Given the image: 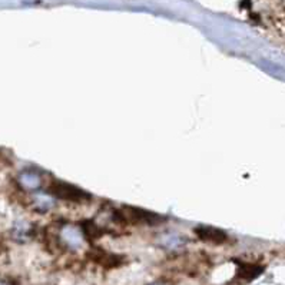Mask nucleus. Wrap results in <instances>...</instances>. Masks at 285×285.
Listing matches in <instances>:
<instances>
[{"instance_id":"f257e3e1","label":"nucleus","mask_w":285,"mask_h":285,"mask_svg":"<svg viewBox=\"0 0 285 285\" xmlns=\"http://www.w3.org/2000/svg\"><path fill=\"white\" fill-rule=\"evenodd\" d=\"M50 190L57 198L65 199V201H72V202H82L89 198V195L86 192H83L70 184H65V182H54L52 184Z\"/></svg>"},{"instance_id":"f03ea898","label":"nucleus","mask_w":285,"mask_h":285,"mask_svg":"<svg viewBox=\"0 0 285 285\" xmlns=\"http://www.w3.org/2000/svg\"><path fill=\"white\" fill-rule=\"evenodd\" d=\"M196 232L199 234V237H201L202 239H205V241L217 242V244L227 238L219 230H214V228H202V230H198Z\"/></svg>"}]
</instances>
